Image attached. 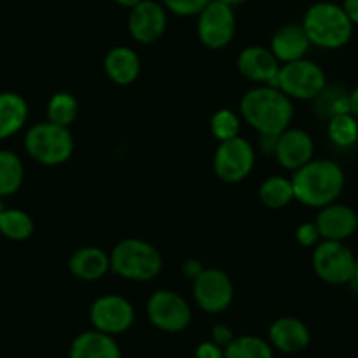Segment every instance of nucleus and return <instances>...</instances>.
I'll use <instances>...</instances> for the list:
<instances>
[{
    "mask_svg": "<svg viewBox=\"0 0 358 358\" xmlns=\"http://www.w3.org/2000/svg\"><path fill=\"white\" fill-rule=\"evenodd\" d=\"M241 115L260 136H280L294 118V104L280 88L262 85L241 99Z\"/></svg>",
    "mask_w": 358,
    "mask_h": 358,
    "instance_id": "f257e3e1",
    "label": "nucleus"
},
{
    "mask_svg": "<svg viewBox=\"0 0 358 358\" xmlns=\"http://www.w3.org/2000/svg\"><path fill=\"white\" fill-rule=\"evenodd\" d=\"M164 8L179 16L199 15L211 0H162Z\"/></svg>",
    "mask_w": 358,
    "mask_h": 358,
    "instance_id": "c756f323",
    "label": "nucleus"
},
{
    "mask_svg": "<svg viewBox=\"0 0 358 358\" xmlns=\"http://www.w3.org/2000/svg\"><path fill=\"white\" fill-rule=\"evenodd\" d=\"M199 39L211 50H222L236 36V15L232 6L211 0L201 13L197 22Z\"/></svg>",
    "mask_w": 358,
    "mask_h": 358,
    "instance_id": "9d476101",
    "label": "nucleus"
},
{
    "mask_svg": "<svg viewBox=\"0 0 358 358\" xmlns=\"http://www.w3.org/2000/svg\"><path fill=\"white\" fill-rule=\"evenodd\" d=\"M280 67V62L273 51L262 46L246 48L237 58V69L241 74L250 81L262 83V85L276 86Z\"/></svg>",
    "mask_w": 358,
    "mask_h": 358,
    "instance_id": "2eb2a0df",
    "label": "nucleus"
},
{
    "mask_svg": "<svg viewBox=\"0 0 358 358\" xmlns=\"http://www.w3.org/2000/svg\"><path fill=\"white\" fill-rule=\"evenodd\" d=\"M294 195L308 208H325L339 199L344 188V172L332 160H311L292 178Z\"/></svg>",
    "mask_w": 358,
    "mask_h": 358,
    "instance_id": "f03ea898",
    "label": "nucleus"
},
{
    "mask_svg": "<svg viewBox=\"0 0 358 358\" xmlns=\"http://www.w3.org/2000/svg\"><path fill=\"white\" fill-rule=\"evenodd\" d=\"M239 129H241L239 116H237L234 111H230V109H220L218 113L213 115L211 132L220 143L234 139V137L239 136Z\"/></svg>",
    "mask_w": 358,
    "mask_h": 358,
    "instance_id": "c85d7f7f",
    "label": "nucleus"
},
{
    "mask_svg": "<svg viewBox=\"0 0 358 358\" xmlns=\"http://www.w3.org/2000/svg\"><path fill=\"white\" fill-rule=\"evenodd\" d=\"M329 137L336 146L350 148L358 141V120L351 113H343L330 118Z\"/></svg>",
    "mask_w": 358,
    "mask_h": 358,
    "instance_id": "cd10ccee",
    "label": "nucleus"
},
{
    "mask_svg": "<svg viewBox=\"0 0 358 358\" xmlns=\"http://www.w3.org/2000/svg\"><path fill=\"white\" fill-rule=\"evenodd\" d=\"M258 197L264 202V206L271 209L285 208L295 199L292 179L283 178V176H273L265 179L258 188Z\"/></svg>",
    "mask_w": 358,
    "mask_h": 358,
    "instance_id": "b1692460",
    "label": "nucleus"
},
{
    "mask_svg": "<svg viewBox=\"0 0 358 358\" xmlns=\"http://www.w3.org/2000/svg\"><path fill=\"white\" fill-rule=\"evenodd\" d=\"M355 260L351 250L337 241H323L313 251V267L320 280L330 285L351 283L355 276Z\"/></svg>",
    "mask_w": 358,
    "mask_h": 358,
    "instance_id": "0eeeda50",
    "label": "nucleus"
},
{
    "mask_svg": "<svg viewBox=\"0 0 358 358\" xmlns=\"http://www.w3.org/2000/svg\"><path fill=\"white\" fill-rule=\"evenodd\" d=\"M167 29V11L155 0H143L130 9L129 30L130 36L143 44H151L160 39Z\"/></svg>",
    "mask_w": 358,
    "mask_h": 358,
    "instance_id": "ddd939ff",
    "label": "nucleus"
},
{
    "mask_svg": "<svg viewBox=\"0 0 358 358\" xmlns=\"http://www.w3.org/2000/svg\"><path fill=\"white\" fill-rule=\"evenodd\" d=\"M327 86L323 69L311 60L288 62L281 65L278 72L276 88H280L287 97L299 101H313L320 97Z\"/></svg>",
    "mask_w": 358,
    "mask_h": 358,
    "instance_id": "423d86ee",
    "label": "nucleus"
},
{
    "mask_svg": "<svg viewBox=\"0 0 358 358\" xmlns=\"http://www.w3.org/2000/svg\"><path fill=\"white\" fill-rule=\"evenodd\" d=\"M78 99L74 95L67 94V92H60V94H55L50 99V104H48V122L69 129V125H72L76 118H78Z\"/></svg>",
    "mask_w": 358,
    "mask_h": 358,
    "instance_id": "bb28decb",
    "label": "nucleus"
},
{
    "mask_svg": "<svg viewBox=\"0 0 358 358\" xmlns=\"http://www.w3.org/2000/svg\"><path fill=\"white\" fill-rule=\"evenodd\" d=\"M69 358H122V350L113 336L90 330L72 341Z\"/></svg>",
    "mask_w": 358,
    "mask_h": 358,
    "instance_id": "aec40b11",
    "label": "nucleus"
},
{
    "mask_svg": "<svg viewBox=\"0 0 358 358\" xmlns=\"http://www.w3.org/2000/svg\"><path fill=\"white\" fill-rule=\"evenodd\" d=\"M0 234L11 241H27L34 234V220L22 209H4L0 216Z\"/></svg>",
    "mask_w": 358,
    "mask_h": 358,
    "instance_id": "a878e982",
    "label": "nucleus"
},
{
    "mask_svg": "<svg viewBox=\"0 0 358 358\" xmlns=\"http://www.w3.org/2000/svg\"><path fill=\"white\" fill-rule=\"evenodd\" d=\"M225 358H273V348L267 341L257 336L234 337L223 348Z\"/></svg>",
    "mask_w": 358,
    "mask_h": 358,
    "instance_id": "393cba45",
    "label": "nucleus"
},
{
    "mask_svg": "<svg viewBox=\"0 0 358 358\" xmlns=\"http://www.w3.org/2000/svg\"><path fill=\"white\" fill-rule=\"evenodd\" d=\"M25 150L43 165H62L74 151V139L67 127L51 122L30 127L25 136Z\"/></svg>",
    "mask_w": 358,
    "mask_h": 358,
    "instance_id": "39448f33",
    "label": "nucleus"
},
{
    "mask_svg": "<svg viewBox=\"0 0 358 358\" xmlns=\"http://www.w3.org/2000/svg\"><path fill=\"white\" fill-rule=\"evenodd\" d=\"M350 111L351 115L358 120V86L351 92L350 95Z\"/></svg>",
    "mask_w": 358,
    "mask_h": 358,
    "instance_id": "c9c22d12",
    "label": "nucleus"
},
{
    "mask_svg": "<svg viewBox=\"0 0 358 358\" xmlns=\"http://www.w3.org/2000/svg\"><path fill=\"white\" fill-rule=\"evenodd\" d=\"M357 215H358V213H357Z\"/></svg>",
    "mask_w": 358,
    "mask_h": 358,
    "instance_id": "a19ab883",
    "label": "nucleus"
},
{
    "mask_svg": "<svg viewBox=\"0 0 358 358\" xmlns=\"http://www.w3.org/2000/svg\"><path fill=\"white\" fill-rule=\"evenodd\" d=\"M2 213H4V204H2V199H0V216H2Z\"/></svg>",
    "mask_w": 358,
    "mask_h": 358,
    "instance_id": "ea45409f",
    "label": "nucleus"
},
{
    "mask_svg": "<svg viewBox=\"0 0 358 358\" xmlns=\"http://www.w3.org/2000/svg\"><path fill=\"white\" fill-rule=\"evenodd\" d=\"M268 339L274 348L283 353H299L308 348L311 336H309V329L304 322L292 318V316H285L271 325Z\"/></svg>",
    "mask_w": 358,
    "mask_h": 358,
    "instance_id": "f3484780",
    "label": "nucleus"
},
{
    "mask_svg": "<svg viewBox=\"0 0 358 358\" xmlns=\"http://www.w3.org/2000/svg\"><path fill=\"white\" fill-rule=\"evenodd\" d=\"M255 165V150L251 143L244 137H234V139L223 141L216 148L215 167L216 176L225 183H239L250 176Z\"/></svg>",
    "mask_w": 358,
    "mask_h": 358,
    "instance_id": "6e6552de",
    "label": "nucleus"
},
{
    "mask_svg": "<svg viewBox=\"0 0 358 358\" xmlns=\"http://www.w3.org/2000/svg\"><path fill=\"white\" fill-rule=\"evenodd\" d=\"M344 13L353 25H358V0H344Z\"/></svg>",
    "mask_w": 358,
    "mask_h": 358,
    "instance_id": "72a5a7b5",
    "label": "nucleus"
},
{
    "mask_svg": "<svg viewBox=\"0 0 358 358\" xmlns=\"http://www.w3.org/2000/svg\"><path fill=\"white\" fill-rule=\"evenodd\" d=\"M25 167L22 158L9 150H0V199L11 197L22 188Z\"/></svg>",
    "mask_w": 358,
    "mask_h": 358,
    "instance_id": "5701e85b",
    "label": "nucleus"
},
{
    "mask_svg": "<svg viewBox=\"0 0 358 358\" xmlns=\"http://www.w3.org/2000/svg\"><path fill=\"white\" fill-rule=\"evenodd\" d=\"M309 46L311 43L302 25L281 27L271 41V51L278 58V62H283V64L304 58Z\"/></svg>",
    "mask_w": 358,
    "mask_h": 358,
    "instance_id": "6ab92c4d",
    "label": "nucleus"
},
{
    "mask_svg": "<svg viewBox=\"0 0 358 358\" xmlns=\"http://www.w3.org/2000/svg\"><path fill=\"white\" fill-rule=\"evenodd\" d=\"M232 339H234V334L229 327L216 325L215 329H213V343H216L218 346L225 348Z\"/></svg>",
    "mask_w": 358,
    "mask_h": 358,
    "instance_id": "473e14b6",
    "label": "nucleus"
},
{
    "mask_svg": "<svg viewBox=\"0 0 358 358\" xmlns=\"http://www.w3.org/2000/svg\"><path fill=\"white\" fill-rule=\"evenodd\" d=\"M351 283L358 288V260H357V264H355V276H353V280H351Z\"/></svg>",
    "mask_w": 358,
    "mask_h": 358,
    "instance_id": "58836bf2",
    "label": "nucleus"
},
{
    "mask_svg": "<svg viewBox=\"0 0 358 358\" xmlns=\"http://www.w3.org/2000/svg\"><path fill=\"white\" fill-rule=\"evenodd\" d=\"M309 43L323 50H337L348 44L353 34V23L344 13L343 6L332 2H318L306 11L302 22Z\"/></svg>",
    "mask_w": 358,
    "mask_h": 358,
    "instance_id": "7ed1b4c3",
    "label": "nucleus"
},
{
    "mask_svg": "<svg viewBox=\"0 0 358 358\" xmlns=\"http://www.w3.org/2000/svg\"><path fill=\"white\" fill-rule=\"evenodd\" d=\"M195 358H225L223 348L213 341H204L195 350Z\"/></svg>",
    "mask_w": 358,
    "mask_h": 358,
    "instance_id": "2f4dec72",
    "label": "nucleus"
},
{
    "mask_svg": "<svg viewBox=\"0 0 358 358\" xmlns=\"http://www.w3.org/2000/svg\"><path fill=\"white\" fill-rule=\"evenodd\" d=\"M104 71L116 85H132L141 72V60L132 48H113L104 60Z\"/></svg>",
    "mask_w": 358,
    "mask_h": 358,
    "instance_id": "412c9836",
    "label": "nucleus"
},
{
    "mask_svg": "<svg viewBox=\"0 0 358 358\" xmlns=\"http://www.w3.org/2000/svg\"><path fill=\"white\" fill-rule=\"evenodd\" d=\"M150 322L164 332H183L192 322V308L179 294L172 290H158L146 304Z\"/></svg>",
    "mask_w": 358,
    "mask_h": 358,
    "instance_id": "1a4fd4ad",
    "label": "nucleus"
},
{
    "mask_svg": "<svg viewBox=\"0 0 358 358\" xmlns=\"http://www.w3.org/2000/svg\"><path fill=\"white\" fill-rule=\"evenodd\" d=\"M69 268L79 280L97 281L111 271V257L101 248L86 246L74 251L69 260Z\"/></svg>",
    "mask_w": 358,
    "mask_h": 358,
    "instance_id": "a211bd4d",
    "label": "nucleus"
},
{
    "mask_svg": "<svg viewBox=\"0 0 358 358\" xmlns=\"http://www.w3.org/2000/svg\"><path fill=\"white\" fill-rule=\"evenodd\" d=\"M194 297L206 313H222L232 304L234 285L220 268H204L194 280Z\"/></svg>",
    "mask_w": 358,
    "mask_h": 358,
    "instance_id": "9b49d317",
    "label": "nucleus"
},
{
    "mask_svg": "<svg viewBox=\"0 0 358 358\" xmlns=\"http://www.w3.org/2000/svg\"><path fill=\"white\" fill-rule=\"evenodd\" d=\"M315 223L323 241L343 243L358 230V215L348 206L334 202L320 209Z\"/></svg>",
    "mask_w": 358,
    "mask_h": 358,
    "instance_id": "dca6fc26",
    "label": "nucleus"
},
{
    "mask_svg": "<svg viewBox=\"0 0 358 358\" xmlns=\"http://www.w3.org/2000/svg\"><path fill=\"white\" fill-rule=\"evenodd\" d=\"M136 311L134 306L122 295H104L90 308V322L99 332L116 336L132 327Z\"/></svg>",
    "mask_w": 358,
    "mask_h": 358,
    "instance_id": "f8f14e48",
    "label": "nucleus"
},
{
    "mask_svg": "<svg viewBox=\"0 0 358 358\" xmlns=\"http://www.w3.org/2000/svg\"><path fill=\"white\" fill-rule=\"evenodd\" d=\"M320 230L316 223H302L297 229V241L302 246H315L320 241Z\"/></svg>",
    "mask_w": 358,
    "mask_h": 358,
    "instance_id": "7c9ffc66",
    "label": "nucleus"
},
{
    "mask_svg": "<svg viewBox=\"0 0 358 358\" xmlns=\"http://www.w3.org/2000/svg\"><path fill=\"white\" fill-rule=\"evenodd\" d=\"M202 271H204V268L201 267V264H199V262L188 260L187 264H185V273H187L192 280H195V278H197Z\"/></svg>",
    "mask_w": 358,
    "mask_h": 358,
    "instance_id": "f704fd0d",
    "label": "nucleus"
},
{
    "mask_svg": "<svg viewBox=\"0 0 358 358\" xmlns=\"http://www.w3.org/2000/svg\"><path fill=\"white\" fill-rule=\"evenodd\" d=\"M120 6H123V8H129V9H134L137 4H141L143 0H116Z\"/></svg>",
    "mask_w": 358,
    "mask_h": 358,
    "instance_id": "e433bc0d",
    "label": "nucleus"
},
{
    "mask_svg": "<svg viewBox=\"0 0 358 358\" xmlns=\"http://www.w3.org/2000/svg\"><path fill=\"white\" fill-rule=\"evenodd\" d=\"M313 144L311 136L301 129H287L278 136L274 157L288 171H299L306 164L313 160Z\"/></svg>",
    "mask_w": 358,
    "mask_h": 358,
    "instance_id": "4468645a",
    "label": "nucleus"
},
{
    "mask_svg": "<svg viewBox=\"0 0 358 358\" xmlns=\"http://www.w3.org/2000/svg\"><path fill=\"white\" fill-rule=\"evenodd\" d=\"M218 2H223L227 6H237V4H243L246 0H218Z\"/></svg>",
    "mask_w": 358,
    "mask_h": 358,
    "instance_id": "4c0bfd02",
    "label": "nucleus"
},
{
    "mask_svg": "<svg viewBox=\"0 0 358 358\" xmlns=\"http://www.w3.org/2000/svg\"><path fill=\"white\" fill-rule=\"evenodd\" d=\"M29 118V104L15 92L0 94V141L9 139L25 127Z\"/></svg>",
    "mask_w": 358,
    "mask_h": 358,
    "instance_id": "4be33fe9",
    "label": "nucleus"
},
{
    "mask_svg": "<svg viewBox=\"0 0 358 358\" xmlns=\"http://www.w3.org/2000/svg\"><path fill=\"white\" fill-rule=\"evenodd\" d=\"M111 271L130 281H150L162 271V257L143 239H123L111 251Z\"/></svg>",
    "mask_w": 358,
    "mask_h": 358,
    "instance_id": "20e7f679",
    "label": "nucleus"
}]
</instances>
